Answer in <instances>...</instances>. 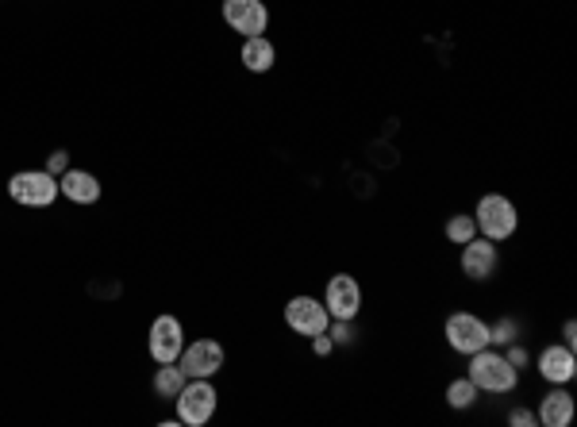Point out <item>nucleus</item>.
<instances>
[{
    "label": "nucleus",
    "instance_id": "20e7f679",
    "mask_svg": "<svg viewBox=\"0 0 577 427\" xmlns=\"http://www.w3.org/2000/svg\"><path fill=\"white\" fill-rule=\"evenodd\" d=\"M443 339H447V347H451L454 354H462V358H470V354L481 351V347H493L489 320H481L477 312H451L447 324H443Z\"/></svg>",
    "mask_w": 577,
    "mask_h": 427
},
{
    "label": "nucleus",
    "instance_id": "ddd939ff",
    "mask_svg": "<svg viewBox=\"0 0 577 427\" xmlns=\"http://www.w3.org/2000/svg\"><path fill=\"white\" fill-rule=\"evenodd\" d=\"M574 412H577V401L566 385H551L547 397L535 408V416H539L543 427H570L574 424Z\"/></svg>",
    "mask_w": 577,
    "mask_h": 427
},
{
    "label": "nucleus",
    "instance_id": "f3484780",
    "mask_svg": "<svg viewBox=\"0 0 577 427\" xmlns=\"http://www.w3.org/2000/svg\"><path fill=\"white\" fill-rule=\"evenodd\" d=\"M477 397H481V389H477L470 377H454L451 385H447V393H443L447 408H454V412H470L477 404Z\"/></svg>",
    "mask_w": 577,
    "mask_h": 427
},
{
    "label": "nucleus",
    "instance_id": "1a4fd4ad",
    "mask_svg": "<svg viewBox=\"0 0 577 427\" xmlns=\"http://www.w3.org/2000/svg\"><path fill=\"white\" fill-rule=\"evenodd\" d=\"M224 24L239 31L243 39L251 35H266L270 27V8L262 0H224Z\"/></svg>",
    "mask_w": 577,
    "mask_h": 427
},
{
    "label": "nucleus",
    "instance_id": "0eeeda50",
    "mask_svg": "<svg viewBox=\"0 0 577 427\" xmlns=\"http://www.w3.org/2000/svg\"><path fill=\"white\" fill-rule=\"evenodd\" d=\"M147 351H151L154 362H177L181 351H185V327L177 316H154L151 335H147Z\"/></svg>",
    "mask_w": 577,
    "mask_h": 427
},
{
    "label": "nucleus",
    "instance_id": "4be33fe9",
    "mask_svg": "<svg viewBox=\"0 0 577 427\" xmlns=\"http://www.w3.org/2000/svg\"><path fill=\"white\" fill-rule=\"evenodd\" d=\"M508 424L512 427H535L539 424V416H535L531 408H512V412H508Z\"/></svg>",
    "mask_w": 577,
    "mask_h": 427
},
{
    "label": "nucleus",
    "instance_id": "6ab92c4d",
    "mask_svg": "<svg viewBox=\"0 0 577 427\" xmlns=\"http://www.w3.org/2000/svg\"><path fill=\"white\" fill-rule=\"evenodd\" d=\"M489 339H493V347H508V343L524 339V331H520V324H516L512 316H504V320H493V324H489Z\"/></svg>",
    "mask_w": 577,
    "mask_h": 427
},
{
    "label": "nucleus",
    "instance_id": "39448f33",
    "mask_svg": "<svg viewBox=\"0 0 577 427\" xmlns=\"http://www.w3.org/2000/svg\"><path fill=\"white\" fill-rule=\"evenodd\" d=\"M8 197L24 208H51L58 201V177L47 170H20L8 177Z\"/></svg>",
    "mask_w": 577,
    "mask_h": 427
},
{
    "label": "nucleus",
    "instance_id": "f257e3e1",
    "mask_svg": "<svg viewBox=\"0 0 577 427\" xmlns=\"http://www.w3.org/2000/svg\"><path fill=\"white\" fill-rule=\"evenodd\" d=\"M466 377L474 381L481 393H493V397H504V393H516V389H520V370L504 358L501 347H481V351L470 354Z\"/></svg>",
    "mask_w": 577,
    "mask_h": 427
},
{
    "label": "nucleus",
    "instance_id": "412c9836",
    "mask_svg": "<svg viewBox=\"0 0 577 427\" xmlns=\"http://www.w3.org/2000/svg\"><path fill=\"white\" fill-rule=\"evenodd\" d=\"M504 358H508V362H512L516 370H527V366H531V351H527V347H524V343H520V339L504 347Z\"/></svg>",
    "mask_w": 577,
    "mask_h": 427
},
{
    "label": "nucleus",
    "instance_id": "9b49d317",
    "mask_svg": "<svg viewBox=\"0 0 577 427\" xmlns=\"http://www.w3.org/2000/svg\"><path fill=\"white\" fill-rule=\"evenodd\" d=\"M535 370L547 385H570L577 377V354L566 343H547L543 351L535 354Z\"/></svg>",
    "mask_w": 577,
    "mask_h": 427
},
{
    "label": "nucleus",
    "instance_id": "aec40b11",
    "mask_svg": "<svg viewBox=\"0 0 577 427\" xmlns=\"http://www.w3.org/2000/svg\"><path fill=\"white\" fill-rule=\"evenodd\" d=\"M327 335H331L335 347H347L354 339V320H331V324H327Z\"/></svg>",
    "mask_w": 577,
    "mask_h": 427
},
{
    "label": "nucleus",
    "instance_id": "2eb2a0df",
    "mask_svg": "<svg viewBox=\"0 0 577 427\" xmlns=\"http://www.w3.org/2000/svg\"><path fill=\"white\" fill-rule=\"evenodd\" d=\"M239 58H243V66H247L251 74H266V70H274L277 47L266 39V35H251V39H243V51H239Z\"/></svg>",
    "mask_w": 577,
    "mask_h": 427
},
{
    "label": "nucleus",
    "instance_id": "dca6fc26",
    "mask_svg": "<svg viewBox=\"0 0 577 427\" xmlns=\"http://www.w3.org/2000/svg\"><path fill=\"white\" fill-rule=\"evenodd\" d=\"M185 381H189V377H185V370H181L177 362H158V370H154V393L166 397V401H174Z\"/></svg>",
    "mask_w": 577,
    "mask_h": 427
},
{
    "label": "nucleus",
    "instance_id": "5701e85b",
    "mask_svg": "<svg viewBox=\"0 0 577 427\" xmlns=\"http://www.w3.org/2000/svg\"><path fill=\"white\" fill-rule=\"evenodd\" d=\"M66 170H70V154H66V151H54L51 158H47V174L62 177Z\"/></svg>",
    "mask_w": 577,
    "mask_h": 427
},
{
    "label": "nucleus",
    "instance_id": "9d476101",
    "mask_svg": "<svg viewBox=\"0 0 577 427\" xmlns=\"http://www.w3.org/2000/svg\"><path fill=\"white\" fill-rule=\"evenodd\" d=\"M285 324L293 327L297 335H304V339H312V335L327 331L331 316H327L324 301H316V297L301 293V297H293V301L285 304Z\"/></svg>",
    "mask_w": 577,
    "mask_h": 427
},
{
    "label": "nucleus",
    "instance_id": "f03ea898",
    "mask_svg": "<svg viewBox=\"0 0 577 427\" xmlns=\"http://www.w3.org/2000/svg\"><path fill=\"white\" fill-rule=\"evenodd\" d=\"M474 224L481 239L508 243V239L520 231V208L508 201L504 193H485V197L474 204Z\"/></svg>",
    "mask_w": 577,
    "mask_h": 427
},
{
    "label": "nucleus",
    "instance_id": "f8f14e48",
    "mask_svg": "<svg viewBox=\"0 0 577 427\" xmlns=\"http://www.w3.org/2000/svg\"><path fill=\"white\" fill-rule=\"evenodd\" d=\"M224 347L216 343V339H197V343H189L181 358H177V366L185 370V377H216L224 370Z\"/></svg>",
    "mask_w": 577,
    "mask_h": 427
},
{
    "label": "nucleus",
    "instance_id": "6e6552de",
    "mask_svg": "<svg viewBox=\"0 0 577 427\" xmlns=\"http://www.w3.org/2000/svg\"><path fill=\"white\" fill-rule=\"evenodd\" d=\"M458 266H462V274L470 277V281H489V277L501 270V251H497V243L474 235L470 243H462Z\"/></svg>",
    "mask_w": 577,
    "mask_h": 427
},
{
    "label": "nucleus",
    "instance_id": "b1692460",
    "mask_svg": "<svg viewBox=\"0 0 577 427\" xmlns=\"http://www.w3.org/2000/svg\"><path fill=\"white\" fill-rule=\"evenodd\" d=\"M312 351L320 354V358H327V354L335 351V343H331V335H327V331H320V335H312Z\"/></svg>",
    "mask_w": 577,
    "mask_h": 427
},
{
    "label": "nucleus",
    "instance_id": "7ed1b4c3",
    "mask_svg": "<svg viewBox=\"0 0 577 427\" xmlns=\"http://www.w3.org/2000/svg\"><path fill=\"white\" fill-rule=\"evenodd\" d=\"M177 401V424L185 427H204L212 416H216V404H220V393L212 385V377H189L181 385Z\"/></svg>",
    "mask_w": 577,
    "mask_h": 427
},
{
    "label": "nucleus",
    "instance_id": "4468645a",
    "mask_svg": "<svg viewBox=\"0 0 577 427\" xmlns=\"http://www.w3.org/2000/svg\"><path fill=\"white\" fill-rule=\"evenodd\" d=\"M58 193L74 204H97L101 201V181L89 170H66L58 177Z\"/></svg>",
    "mask_w": 577,
    "mask_h": 427
},
{
    "label": "nucleus",
    "instance_id": "393cba45",
    "mask_svg": "<svg viewBox=\"0 0 577 427\" xmlns=\"http://www.w3.org/2000/svg\"><path fill=\"white\" fill-rule=\"evenodd\" d=\"M562 343L577 351V324H574V320H566V324H562Z\"/></svg>",
    "mask_w": 577,
    "mask_h": 427
},
{
    "label": "nucleus",
    "instance_id": "423d86ee",
    "mask_svg": "<svg viewBox=\"0 0 577 427\" xmlns=\"http://www.w3.org/2000/svg\"><path fill=\"white\" fill-rule=\"evenodd\" d=\"M324 308L331 320H358L362 312V285L351 274H331L324 285Z\"/></svg>",
    "mask_w": 577,
    "mask_h": 427
},
{
    "label": "nucleus",
    "instance_id": "a211bd4d",
    "mask_svg": "<svg viewBox=\"0 0 577 427\" xmlns=\"http://www.w3.org/2000/svg\"><path fill=\"white\" fill-rule=\"evenodd\" d=\"M443 235H447V243L451 247H462V243H470L477 235V224H474V212H454L447 227H443Z\"/></svg>",
    "mask_w": 577,
    "mask_h": 427
}]
</instances>
